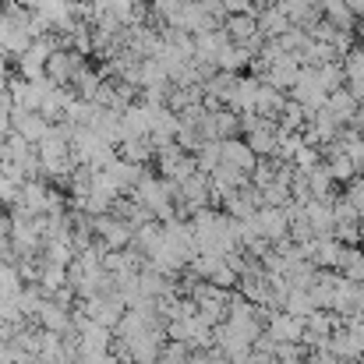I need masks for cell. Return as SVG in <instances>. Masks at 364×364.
I'll return each mask as SVG.
<instances>
[{"mask_svg": "<svg viewBox=\"0 0 364 364\" xmlns=\"http://www.w3.org/2000/svg\"><path fill=\"white\" fill-rule=\"evenodd\" d=\"M156 159H159V177H166V181H173V184H184L191 173H198V159H195L188 149H181L177 141L166 145V149H159Z\"/></svg>", "mask_w": 364, "mask_h": 364, "instance_id": "1", "label": "cell"}, {"mask_svg": "<svg viewBox=\"0 0 364 364\" xmlns=\"http://www.w3.org/2000/svg\"><path fill=\"white\" fill-rule=\"evenodd\" d=\"M89 68V53H78V50H71V46H57L53 50V57L46 60V75L57 82V85H75V78L82 75Z\"/></svg>", "mask_w": 364, "mask_h": 364, "instance_id": "2", "label": "cell"}, {"mask_svg": "<svg viewBox=\"0 0 364 364\" xmlns=\"http://www.w3.org/2000/svg\"><path fill=\"white\" fill-rule=\"evenodd\" d=\"M195 304H198V315L209 318L213 326H220V322L230 315V297H227V290L216 287V283H209V279H205V287H195Z\"/></svg>", "mask_w": 364, "mask_h": 364, "instance_id": "3", "label": "cell"}, {"mask_svg": "<svg viewBox=\"0 0 364 364\" xmlns=\"http://www.w3.org/2000/svg\"><path fill=\"white\" fill-rule=\"evenodd\" d=\"M92 227H96V237L103 247H131V241H134V227L127 220H121L117 213L92 216Z\"/></svg>", "mask_w": 364, "mask_h": 364, "instance_id": "4", "label": "cell"}, {"mask_svg": "<svg viewBox=\"0 0 364 364\" xmlns=\"http://www.w3.org/2000/svg\"><path fill=\"white\" fill-rule=\"evenodd\" d=\"M220 163L223 166H234V170H241V173H255V166H258V156H255V149L247 145V141H237V138H223L220 141Z\"/></svg>", "mask_w": 364, "mask_h": 364, "instance_id": "5", "label": "cell"}, {"mask_svg": "<svg viewBox=\"0 0 364 364\" xmlns=\"http://www.w3.org/2000/svg\"><path fill=\"white\" fill-rule=\"evenodd\" d=\"M223 28H227V36H230L234 43H244L247 50H255V43L262 39V28H258V14H255V11L230 14V18L223 21Z\"/></svg>", "mask_w": 364, "mask_h": 364, "instance_id": "6", "label": "cell"}, {"mask_svg": "<svg viewBox=\"0 0 364 364\" xmlns=\"http://www.w3.org/2000/svg\"><path fill=\"white\" fill-rule=\"evenodd\" d=\"M11 124H14V131H18L21 138H28L32 145H39V141L46 138V131H50V121H46L39 110H21V107L11 110Z\"/></svg>", "mask_w": 364, "mask_h": 364, "instance_id": "7", "label": "cell"}, {"mask_svg": "<svg viewBox=\"0 0 364 364\" xmlns=\"http://www.w3.org/2000/svg\"><path fill=\"white\" fill-rule=\"evenodd\" d=\"M78 100V92H75V85H53L50 92H46V100H43V107H39V114L46 117L50 124H60L68 117V107Z\"/></svg>", "mask_w": 364, "mask_h": 364, "instance_id": "8", "label": "cell"}, {"mask_svg": "<svg viewBox=\"0 0 364 364\" xmlns=\"http://www.w3.org/2000/svg\"><path fill=\"white\" fill-rule=\"evenodd\" d=\"M39 329H50V333H60V336H68V333H75V322H71V308L68 304H60L57 297H50L46 304H43V311H39Z\"/></svg>", "mask_w": 364, "mask_h": 364, "instance_id": "9", "label": "cell"}, {"mask_svg": "<svg viewBox=\"0 0 364 364\" xmlns=\"http://www.w3.org/2000/svg\"><path fill=\"white\" fill-rule=\"evenodd\" d=\"M269 336L276 343H301L304 340V318L290 315V311H279L269 318Z\"/></svg>", "mask_w": 364, "mask_h": 364, "instance_id": "10", "label": "cell"}, {"mask_svg": "<svg viewBox=\"0 0 364 364\" xmlns=\"http://www.w3.org/2000/svg\"><path fill=\"white\" fill-rule=\"evenodd\" d=\"M258 28H262V36L279 39L283 32H290V28H294V18H290L279 4H269V7H262V11H258Z\"/></svg>", "mask_w": 364, "mask_h": 364, "instance_id": "11", "label": "cell"}, {"mask_svg": "<svg viewBox=\"0 0 364 364\" xmlns=\"http://www.w3.org/2000/svg\"><path fill=\"white\" fill-rule=\"evenodd\" d=\"M358 103H361V100H358V96H354L350 89H336V92L329 96L326 110H329V114L336 117V124H340V127H347V124L358 117Z\"/></svg>", "mask_w": 364, "mask_h": 364, "instance_id": "12", "label": "cell"}, {"mask_svg": "<svg viewBox=\"0 0 364 364\" xmlns=\"http://www.w3.org/2000/svg\"><path fill=\"white\" fill-rule=\"evenodd\" d=\"M131 247H138L145 258H156V255L163 251V223H152V220H149L145 227H138Z\"/></svg>", "mask_w": 364, "mask_h": 364, "instance_id": "13", "label": "cell"}, {"mask_svg": "<svg viewBox=\"0 0 364 364\" xmlns=\"http://www.w3.org/2000/svg\"><path fill=\"white\" fill-rule=\"evenodd\" d=\"M39 287L53 297V294H60L64 287H71L68 283V265H53V262H43V272H39Z\"/></svg>", "mask_w": 364, "mask_h": 364, "instance_id": "14", "label": "cell"}, {"mask_svg": "<svg viewBox=\"0 0 364 364\" xmlns=\"http://www.w3.org/2000/svg\"><path fill=\"white\" fill-rule=\"evenodd\" d=\"M322 18L336 28H354V7L347 0H322Z\"/></svg>", "mask_w": 364, "mask_h": 364, "instance_id": "15", "label": "cell"}, {"mask_svg": "<svg viewBox=\"0 0 364 364\" xmlns=\"http://www.w3.org/2000/svg\"><path fill=\"white\" fill-rule=\"evenodd\" d=\"M75 244L71 237H57V241H46L43 244V262H53V265H71L75 262Z\"/></svg>", "mask_w": 364, "mask_h": 364, "instance_id": "16", "label": "cell"}, {"mask_svg": "<svg viewBox=\"0 0 364 364\" xmlns=\"http://www.w3.org/2000/svg\"><path fill=\"white\" fill-rule=\"evenodd\" d=\"M121 156L138 163V166H145L156 156V145H152V138H127V141H121Z\"/></svg>", "mask_w": 364, "mask_h": 364, "instance_id": "17", "label": "cell"}, {"mask_svg": "<svg viewBox=\"0 0 364 364\" xmlns=\"http://www.w3.org/2000/svg\"><path fill=\"white\" fill-rule=\"evenodd\" d=\"M21 290H25V279H21L18 265H0V297L18 301V297H21Z\"/></svg>", "mask_w": 364, "mask_h": 364, "instance_id": "18", "label": "cell"}, {"mask_svg": "<svg viewBox=\"0 0 364 364\" xmlns=\"http://www.w3.org/2000/svg\"><path fill=\"white\" fill-rule=\"evenodd\" d=\"M107 82V75L103 71H92V68H85L78 78H75V92L82 96V100H96V92H100V85Z\"/></svg>", "mask_w": 364, "mask_h": 364, "instance_id": "19", "label": "cell"}, {"mask_svg": "<svg viewBox=\"0 0 364 364\" xmlns=\"http://www.w3.org/2000/svg\"><path fill=\"white\" fill-rule=\"evenodd\" d=\"M340 269H343V276H347V279L364 283V251H358V247H347V251H343Z\"/></svg>", "mask_w": 364, "mask_h": 364, "instance_id": "20", "label": "cell"}, {"mask_svg": "<svg viewBox=\"0 0 364 364\" xmlns=\"http://www.w3.org/2000/svg\"><path fill=\"white\" fill-rule=\"evenodd\" d=\"M343 71H347L350 82H361L364 78V43L347 50V57H343Z\"/></svg>", "mask_w": 364, "mask_h": 364, "instance_id": "21", "label": "cell"}, {"mask_svg": "<svg viewBox=\"0 0 364 364\" xmlns=\"http://www.w3.org/2000/svg\"><path fill=\"white\" fill-rule=\"evenodd\" d=\"M21 188H25V181H21V177L0 173V202H4V205H14V202L21 198Z\"/></svg>", "mask_w": 364, "mask_h": 364, "instance_id": "22", "label": "cell"}, {"mask_svg": "<svg viewBox=\"0 0 364 364\" xmlns=\"http://www.w3.org/2000/svg\"><path fill=\"white\" fill-rule=\"evenodd\" d=\"M0 265H18V251L11 237H0Z\"/></svg>", "mask_w": 364, "mask_h": 364, "instance_id": "23", "label": "cell"}, {"mask_svg": "<svg viewBox=\"0 0 364 364\" xmlns=\"http://www.w3.org/2000/svg\"><path fill=\"white\" fill-rule=\"evenodd\" d=\"M220 4H223L227 18H230V14H244V11H251V7H255L251 0H220Z\"/></svg>", "mask_w": 364, "mask_h": 364, "instance_id": "24", "label": "cell"}, {"mask_svg": "<svg viewBox=\"0 0 364 364\" xmlns=\"http://www.w3.org/2000/svg\"><path fill=\"white\" fill-rule=\"evenodd\" d=\"M78 364H117V358H110V350L107 354H78Z\"/></svg>", "mask_w": 364, "mask_h": 364, "instance_id": "25", "label": "cell"}, {"mask_svg": "<svg viewBox=\"0 0 364 364\" xmlns=\"http://www.w3.org/2000/svg\"><path fill=\"white\" fill-rule=\"evenodd\" d=\"M0 82H7V53H0Z\"/></svg>", "mask_w": 364, "mask_h": 364, "instance_id": "26", "label": "cell"}, {"mask_svg": "<svg viewBox=\"0 0 364 364\" xmlns=\"http://www.w3.org/2000/svg\"><path fill=\"white\" fill-rule=\"evenodd\" d=\"M0 216H4V202H0Z\"/></svg>", "mask_w": 364, "mask_h": 364, "instance_id": "27", "label": "cell"}, {"mask_svg": "<svg viewBox=\"0 0 364 364\" xmlns=\"http://www.w3.org/2000/svg\"><path fill=\"white\" fill-rule=\"evenodd\" d=\"M152 4H156V0H152Z\"/></svg>", "mask_w": 364, "mask_h": 364, "instance_id": "28", "label": "cell"}]
</instances>
